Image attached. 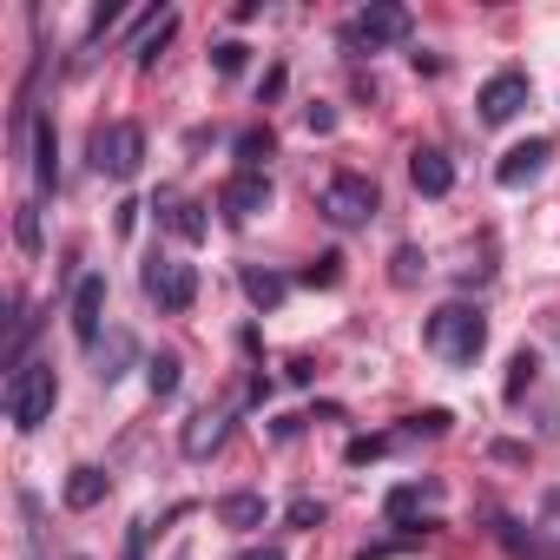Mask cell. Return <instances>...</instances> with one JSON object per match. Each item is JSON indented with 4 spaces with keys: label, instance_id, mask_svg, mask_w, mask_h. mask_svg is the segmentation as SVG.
Wrapping results in <instances>:
<instances>
[{
    "label": "cell",
    "instance_id": "obj_32",
    "mask_svg": "<svg viewBox=\"0 0 560 560\" xmlns=\"http://www.w3.org/2000/svg\"><path fill=\"white\" fill-rule=\"evenodd\" d=\"M383 448H389L383 435H370V442H350V462H370V455H383Z\"/></svg>",
    "mask_w": 560,
    "mask_h": 560
},
{
    "label": "cell",
    "instance_id": "obj_9",
    "mask_svg": "<svg viewBox=\"0 0 560 560\" xmlns=\"http://www.w3.org/2000/svg\"><path fill=\"white\" fill-rule=\"evenodd\" d=\"M264 205H270V178H264V172H237V178L218 191V211H224L231 224H250Z\"/></svg>",
    "mask_w": 560,
    "mask_h": 560
},
{
    "label": "cell",
    "instance_id": "obj_4",
    "mask_svg": "<svg viewBox=\"0 0 560 560\" xmlns=\"http://www.w3.org/2000/svg\"><path fill=\"white\" fill-rule=\"evenodd\" d=\"M324 218H330L337 231H363V224L376 218V178H363V172H337V178L324 185Z\"/></svg>",
    "mask_w": 560,
    "mask_h": 560
},
{
    "label": "cell",
    "instance_id": "obj_23",
    "mask_svg": "<svg viewBox=\"0 0 560 560\" xmlns=\"http://www.w3.org/2000/svg\"><path fill=\"white\" fill-rule=\"evenodd\" d=\"M508 370H514V376H508V402H521V389H527V383H534V370H540V363H534V357H527V350H521V357H514V363H508Z\"/></svg>",
    "mask_w": 560,
    "mask_h": 560
},
{
    "label": "cell",
    "instance_id": "obj_27",
    "mask_svg": "<svg viewBox=\"0 0 560 560\" xmlns=\"http://www.w3.org/2000/svg\"><path fill=\"white\" fill-rule=\"evenodd\" d=\"M14 231H21V250H40V211L34 205H21V224Z\"/></svg>",
    "mask_w": 560,
    "mask_h": 560
},
{
    "label": "cell",
    "instance_id": "obj_30",
    "mask_svg": "<svg viewBox=\"0 0 560 560\" xmlns=\"http://www.w3.org/2000/svg\"><path fill=\"white\" fill-rule=\"evenodd\" d=\"M145 527H152V521H132V534H126V553H119V560H145Z\"/></svg>",
    "mask_w": 560,
    "mask_h": 560
},
{
    "label": "cell",
    "instance_id": "obj_31",
    "mask_svg": "<svg viewBox=\"0 0 560 560\" xmlns=\"http://www.w3.org/2000/svg\"><path fill=\"white\" fill-rule=\"evenodd\" d=\"M304 119H311V132H337V113H330V106H324V100H317V106H311V113H304Z\"/></svg>",
    "mask_w": 560,
    "mask_h": 560
},
{
    "label": "cell",
    "instance_id": "obj_6",
    "mask_svg": "<svg viewBox=\"0 0 560 560\" xmlns=\"http://www.w3.org/2000/svg\"><path fill=\"white\" fill-rule=\"evenodd\" d=\"M343 40H350V47H370V54H376V47H396V40H409V14H402V8H363V14L343 27Z\"/></svg>",
    "mask_w": 560,
    "mask_h": 560
},
{
    "label": "cell",
    "instance_id": "obj_15",
    "mask_svg": "<svg viewBox=\"0 0 560 560\" xmlns=\"http://www.w3.org/2000/svg\"><path fill=\"white\" fill-rule=\"evenodd\" d=\"M132 357H139V343H132V330H106V343H100V383H119Z\"/></svg>",
    "mask_w": 560,
    "mask_h": 560
},
{
    "label": "cell",
    "instance_id": "obj_22",
    "mask_svg": "<svg viewBox=\"0 0 560 560\" xmlns=\"http://www.w3.org/2000/svg\"><path fill=\"white\" fill-rule=\"evenodd\" d=\"M435 488H396L389 494V521H409V514H422V501H429Z\"/></svg>",
    "mask_w": 560,
    "mask_h": 560
},
{
    "label": "cell",
    "instance_id": "obj_13",
    "mask_svg": "<svg viewBox=\"0 0 560 560\" xmlns=\"http://www.w3.org/2000/svg\"><path fill=\"white\" fill-rule=\"evenodd\" d=\"M34 178H40V191H54V185H60V139H54V126H47V119L34 126Z\"/></svg>",
    "mask_w": 560,
    "mask_h": 560
},
{
    "label": "cell",
    "instance_id": "obj_28",
    "mask_svg": "<svg viewBox=\"0 0 560 560\" xmlns=\"http://www.w3.org/2000/svg\"><path fill=\"white\" fill-rule=\"evenodd\" d=\"M317 521H324V501H311V494L291 501V527H317Z\"/></svg>",
    "mask_w": 560,
    "mask_h": 560
},
{
    "label": "cell",
    "instance_id": "obj_20",
    "mask_svg": "<svg viewBox=\"0 0 560 560\" xmlns=\"http://www.w3.org/2000/svg\"><path fill=\"white\" fill-rule=\"evenodd\" d=\"M244 298H250V304H264V311H270V304H284V277H270V270H257V264H250V270H244Z\"/></svg>",
    "mask_w": 560,
    "mask_h": 560
},
{
    "label": "cell",
    "instance_id": "obj_29",
    "mask_svg": "<svg viewBox=\"0 0 560 560\" xmlns=\"http://www.w3.org/2000/svg\"><path fill=\"white\" fill-rule=\"evenodd\" d=\"M540 527H547V540H560V488L540 501Z\"/></svg>",
    "mask_w": 560,
    "mask_h": 560
},
{
    "label": "cell",
    "instance_id": "obj_5",
    "mask_svg": "<svg viewBox=\"0 0 560 560\" xmlns=\"http://www.w3.org/2000/svg\"><path fill=\"white\" fill-rule=\"evenodd\" d=\"M145 298L165 311V317H185L198 304V270L185 257H152L145 264Z\"/></svg>",
    "mask_w": 560,
    "mask_h": 560
},
{
    "label": "cell",
    "instance_id": "obj_7",
    "mask_svg": "<svg viewBox=\"0 0 560 560\" xmlns=\"http://www.w3.org/2000/svg\"><path fill=\"white\" fill-rule=\"evenodd\" d=\"M100 324H106V277L86 270L80 291H73V337H80V350H100Z\"/></svg>",
    "mask_w": 560,
    "mask_h": 560
},
{
    "label": "cell",
    "instance_id": "obj_24",
    "mask_svg": "<svg viewBox=\"0 0 560 560\" xmlns=\"http://www.w3.org/2000/svg\"><path fill=\"white\" fill-rule=\"evenodd\" d=\"M337 277H343V257L330 250V257H317V264L304 270V284H337Z\"/></svg>",
    "mask_w": 560,
    "mask_h": 560
},
{
    "label": "cell",
    "instance_id": "obj_33",
    "mask_svg": "<svg viewBox=\"0 0 560 560\" xmlns=\"http://www.w3.org/2000/svg\"><path fill=\"white\" fill-rule=\"evenodd\" d=\"M237 560H284L277 547H250V553H237Z\"/></svg>",
    "mask_w": 560,
    "mask_h": 560
},
{
    "label": "cell",
    "instance_id": "obj_34",
    "mask_svg": "<svg viewBox=\"0 0 560 560\" xmlns=\"http://www.w3.org/2000/svg\"><path fill=\"white\" fill-rule=\"evenodd\" d=\"M73 560H80V553H73Z\"/></svg>",
    "mask_w": 560,
    "mask_h": 560
},
{
    "label": "cell",
    "instance_id": "obj_2",
    "mask_svg": "<svg viewBox=\"0 0 560 560\" xmlns=\"http://www.w3.org/2000/svg\"><path fill=\"white\" fill-rule=\"evenodd\" d=\"M54 402H60L54 363H14V376H8V422H14L21 435H34V429L54 416Z\"/></svg>",
    "mask_w": 560,
    "mask_h": 560
},
{
    "label": "cell",
    "instance_id": "obj_25",
    "mask_svg": "<svg viewBox=\"0 0 560 560\" xmlns=\"http://www.w3.org/2000/svg\"><path fill=\"white\" fill-rule=\"evenodd\" d=\"M416 277H422V250L402 244V250H396V284H416Z\"/></svg>",
    "mask_w": 560,
    "mask_h": 560
},
{
    "label": "cell",
    "instance_id": "obj_17",
    "mask_svg": "<svg viewBox=\"0 0 560 560\" xmlns=\"http://www.w3.org/2000/svg\"><path fill=\"white\" fill-rule=\"evenodd\" d=\"M100 501H106V475H100V468H73V475H67V508L86 514V508H100Z\"/></svg>",
    "mask_w": 560,
    "mask_h": 560
},
{
    "label": "cell",
    "instance_id": "obj_11",
    "mask_svg": "<svg viewBox=\"0 0 560 560\" xmlns=\"http://www.w3.org/2000/svg\"><path fill=\"white\" fill-rule=\"evenodd\" d=\"M224 435H231V416H224V409H198V416L185 422L178 448H185L191 462H205V455H218V448H224Z\"/></svg>",
    "mask_w": 560,
    "mask_h": 560
},
{
    "label": "cell",
    "instance_id": "obj_26",
    "mask_svg": "<svg viewBox=\"0 0 560 560\" xmlns=\"http://www.w3.org/2000/svg\"><path fill=\"white\" fill-rule=\"evenodd\" d=\"M211 67H218V73H237V67H244V47H237V40H218V47H211Z\"/></svg>",
    "mask_w": 560,
    "mask_h": 560
},
{
    "label": "cell",
    "instance_id": "obj_18",
    "mask_svg": "<svg viewBox=\"0 0 560 560\" xmlns=\"http://www.w3.org/2000/svg\"><path fill=\"white\" fill-rule=\"evenodd\" d=\"M172 34H178V14L165 8V14H159V21H152L145 34H139V47H132V60H139V67H152V60H159V47H165Z\"/></svg>",
    "mask_w": 560,
    "mask_h": 560
},
{
    "label": "cell",
    "instance_id": "obj_19",
    "mask_svg": "<svg viewBox=\"0 0 560 560\" xmlns=\"http://www.w3.org/2000/svg\"><path fill=\"white\" fill-rule=\"evenodd\" d=\"M277 152V139L264 132V126H250V132H237V165L244 172H264V159Z\"/></svg>",
    "mask_w": 560,
    "mask_h": 560
},
{
    "label": "cell",
    "instance_id": "obj_16",
    "mask_svg": "<svg viewBox=\"0 0 560 560\" xmlns=\"http://www.w3.org/2000/svg\"><path fill=\"white\" fill-rule=\"evenodd\" d=\"M218 521H224V527H264L270 508H264V494H244V488H237V494L218 501Z\"/></svg>",
    "mask_w": 560,
    "mask_h": 560
},
{
    "label": "cell",
    "instance_id": "obj_12",
    "mask_svg": "<svg viewBox=\"0 0 560 560\" xmlns=\"http://www.w3.org/2000/svg\"><path fill=\"white\" fill-rule=\"evenodd\" d=\"M409 178H416V191H422V198H448V185H455V165H448V152L422 145V152L409 159Z\"/></svg>",
    "mask_w": 560,
    "mask_h": 560
},
{
    "label": "cell",
    "instance_id": "obj_14",
    "mask_svg": "<svg viewBox=\"0 0 560 560\" xmlns=\"http://www.w3.org/2000/svg\"><path fill=\"white\" fill-rule=\"evenodd\" d=\"M159 218H165L185 244H198V237H205V211H198L191 198H172V191H165V198H159Z\"/></svg>",
    "mask_w": 560,
    "mask_h": 560
},
{
    "label": "cell",
    "instance_id": "obj_21",
    "mask_svg": "<svg viewBox=\"0 0 560 560\" xmlns=\"http://www.w3.org/2000/svg\"><path fill=\"white\" fill-rule=\"evenodd\" d=\"M178 370H185L178 357H152V363H145V389H152L159 402H165V396H178Z\"/></svg>",
    "mask_w": 560,
    "mask_h": 560
},
{
    "label": "cell",
    "instance_id": "obj_1",
    "mask_svg": "<svg viewBox=\"0 0 560 560\" xmlns=\"http://www.w3.org/2000/svg\"><path fill=\"white\" fill-rule=\"evenodd\" d=\"M429 350H435L442 363L468 370V363L488 350V317H481V311H468V304H442V311L429 317Z\"/></svg>",
    "mask_w": 560,
    "mask_h": 560
},
{
    "label": "cell",
    "instance_id": "obj_3",
    "mask_svg": "<svg viewBox=\"0 0 560 560\" xmlns=\"http://www.w3.org/2000/svg\"><path fill=\"white\" fill-rule=\"evenodd\" d=\"M93 165H100V178H139V165H145V132L132 126V119H113V126H100L93 132Z\"/></svg>",
    "mask_w": 560,
    "mask_h": 560
},
{
    "label": "cell",
    "instance_id": "obj_10",
    "mask_svg": "<svg viewBox=\"0 0 560 560\" xmlns=\"http://www.w3.org/2000/svg\"><path fill=\"white\" fill-rule=\"evenodd\" d=\"M547 159H553V139H527V145H514V152L494 165V178H501L508 191H521V185H534V178L547 172Z\"/></svg>",
    "mask_w": 560,
    "mask_h": 560
},
{
    "label": "cell",
    "instance_id": "obj_8",
    "mask_svg": "<svg viewBox=\"0 0 560 560\" xmlns=\"http://www.w3.org/2000/svg\"><path fill=\"white\" fill-rule=\"evenodd\" d=\"M475 106H481V126H508V119L527 106V73H494Z\"/></svg>",
    "mask_w": 560,
    "mask_h": 560
}]
</instances>
